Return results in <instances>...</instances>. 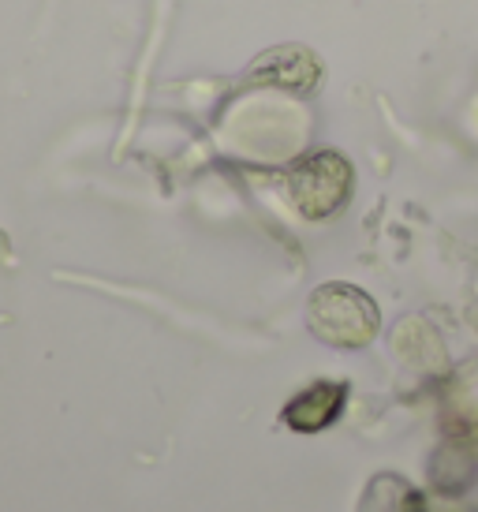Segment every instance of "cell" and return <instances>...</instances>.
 <instances>
[{"instance_id":"3957f363","label":"cell","mask_w":478,"mask_h":512,"mask_svg":"<svg viewBox=\"0 0 478 512\" xmlns=\"http://www.w3.org/2000/svg\"><path fill=\"white\" fill-rule=\"evenodd\" d=\"M247 83L310 98L322 86V64L303 45H277V49H266L262 57L254 60L251 72H247Z\"/></svg>"},{"instance_id":"7a4b0ae2","label":"cell","mask_w":478,"mask_h":512,"mask_svg":"<svg viewBox=\"0 0 478 512\" xmlns=\"http://www.w3.org/2000/svg\"><path fill=\"white\" fill-rule=\"evenodd\" d=\"M284 187H288V199L303 221H329L352 199L355 169L337 150H314L288 169Z\"/></svg>"},{"instance_id":"5b68a950","label":"cell","mask_w":478,"mask_h":512,"mask_svg":"<svg viewBox=\"0 0 478 512\" xmlns=\"http://www.w3.org/2000/svg\"><path fill=\"white\" fill-rule=\"evenodd\" d=\"M359 512H426V501L408 479L400 475H374L366 483L363 498H359Z\"/></svg>"},{"instance_id":"6da1fadb","label":"cell","mask_w":478,"mask_h":512,"mask_svg":"<svg viewBox=\"0 0 478 512\" xmlns=\"http://www.w3.org/2000/svg\"><path fill=\"white\" fill-rule=\"evenodd\" d=\"M307 329L329 348L355 352L378 337L381 311L359 285L325 281L307 299Z\"/></svg>"},{"instance_id":"277c9868","label":"cell","mask_w":478,"mask_h":512,"mask_svg":"<svg viewBox=\"0 0 478 512\" xmlns=\"http://www.w3.org/2000/svg\"><path fill=\"white\" fill-rule=\"evenodd\" d=\"M348 400V385L344 382H314L303 393L284 404V427H292L296 434H318V430L333 427L344 412Z\"/></svg>"}]
</instances>
